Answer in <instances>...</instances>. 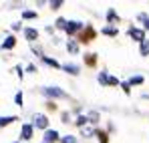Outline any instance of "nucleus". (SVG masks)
<instances>
[{"label": "nucleus", "mask_w": 149, "mask_h": 143, "mask_svg": "<svg viewBox=\"0 0 149 143\" xmlns=\"http://www.w3.org/2000/svg\"><path fill=\"white\" fill-rule=\"evenodd\" d=\"M81 28H83V24L77 22V20H71V22L65 24V30H67V32H77V30H81Z\"/></svg>", "instance_id": "nucleus-1"}, {"label": "nucleus", "mask_w": 149, "mask_h": 143, "mask_svg": "<svg viewBox=\"0 0 149 143\" xmlns=\"http://www.w3.org/2000/svg\"><path fill=\"white\" fill-rule=\"evenodd\" d=\"M45 93L50 97H67L65 91H61V89H56V87H49V89H45Z\"/></svg>", "instance_id": "nucleus-2"}, {"label": "nucleus", "mask_w": 149, "mask_h": 143, "mask_svg": "<svg viewBox=\"0 0 149 143\" xmlns=\"http://www.w3.org/2000/svg\"><path fill=\"white\" fill-rule=\"evenodd\" d=\"M129 34H131L135 40H141V43L145 40V32H143V30H139V28H131V30H129Z\"/></svg>", "instance_id": "nucleus-3"}, {"label": "nucleus", "mask_w": 149, "mask_h": 143, "mask_svg": "<svg viewBox=\"0 0 149 143\" xmlns=\"http://www.w3.org/2000/svg\"><path fill=\"white\" fill-rule=\"evenodd\" d=\"M34 125L45 129V127L49 125V121H47V117H45V115H34Z\"/></svg>", "instance_id": "nucleus-4"}, {"label": "nucleus", "mask_w": 149, "mask_h": 143, "mask_svg": "<svg viewBox=\"0 0 149 143\" xmlns=\"http://www.w3.org/2000/svg\"><path fill=\"white\" fill-rule=\"evenodd\" d=\"M56 139H58V133H56L54 129H52V131H47V133H45V141H47V143L56 141Z\"/></svg>", "instance_id": "nucleus-5"}, {"label": "nucleus", "mask_w": 149, "mask_h": 143, "mask_svg": "<svg viewBox=\"0 0 149 143\" xmlns=\"http://www.w3.org/2000/svg\"><path fill=\"white\" fill-rule=\"evenodd\" d=\"M32 137V127L30 125H22V139H30Z\"/></svg>", "instance_id": "nucleus-6"}, {"label": "nucleus", "mask_w": 149, "mask_h": 143, "mask_svg": "<svg viewBox=\"0 0 149 143\" xmlns=\"http://www.w3.org/2000/svg\"><path fill=\"white\" fill-rule=\"evenodd\" d=\"M24 34H26V38H28V40H34V38L38 36V32H36L34 28H26V30H24Z\"/></svg>", "instance_id": "nucleus-7"}, {"label": "nucleus", "mask_w": 149, "mask_h": 143, "mask_svg": "<svg viewBox=\"0 0 149 143\" xmlns=\"http://www.w3.org/2000/svg\"><path fill=\"white\" fill-rule=\"evenodd\" d=\"M65 71L71 73V75H77V73H79V67H77V65H65Z\"/></svg>", "instance_id": "nucleus-8"}, {"label": "nucleus", "mask_w": 149, "mask_h": 143, "mask_svg": "<svg viewBox=\"0 0 149 143\" xmlns=\"http://www.w3.org/2000/svg\"><path fill=\"white\" fill-rule=\"evenodd\" d=\"M141 54H143V57L149 54V40H143V43H141Z\"/></svg>", "instance_id": "nucleus-9"}, {"label": "nucleus", "mask_w": 149, "mask_h": 143, "mask_svg": "<svg viewBox=\"0 0 149 143\" xmlns=\"http://www.w3.org/2000/svg\"><path fill=\"white\" fill-rule=\"evenodd\" d=\"M14 43H16V40H14L12 36H8V38L2 43V47H4V48H12V47H14Z\"/></svg>", "instance_id": "nucleus-10"}, {"label": "nucleus", "mask_w": 149, "mask_h": 143, "mask_svg": "<svg viewBox=\"0 0 149 143\" xmlns=\"http://www.w3.org/2000/svg\"><path fill=\"white\" fill-rule=\"evenodd\" d=\"M12 121H16L14 117H0V127L2 125H8V123H12Z\"/></svg>", "instance_id": "nucleus-11"}, {"label": "nucleus", "mask_w": 149, "mask_h": 143, "mask_svg": "<svg viewBox=\"0 0 149 143\" xmlns=\"http://www.w3.org/2000/svg\"><path fill=\"white\" fill-rule=\"evenodd\" d=\"M103 32H105V34H117V28H113V26H107V28H103Z\"/></svg>", "instance_id": "nucleus-12"}, {"label": "nucleus", "mask_w": 149, "mask_h": 143, "mask_svg": "<svg viewBox=\"0 0 149 143\" xmlns=\"http://www.w3.org/2000/svg\"><path fill=\"white\" fill-rule=\"evenodd\" d=\"M67 48H69V50H71V52H77V43H73V40H71V43H69V45H67Z\"/></svg>", "instance_id": "nucleus-13"}, {"label": "nucleus", "mask_w": 149, "mask_h": 143, "mask_svg": "<svg viewBox=\"0 0 149 143\" xmlns=\"http://www.w3.org/2000/svg\"><path fill=\"white\" fill-rule=\"evenodd\" d=\"M139 83H143L141 77H131V85H139Z\"/></svg>", "instance_id": "nucleus-14"}, {"label": "nucleus", "mask_w": 149, "mask_h": 143, "mask_svg": "<svg viewBox=\"0 0 149 143\" xmlns=\"http://www.w3.org/2000/svg\"><path fill=\"white\" fill-rule=\"evenodd\" d=\"M107 18H109V20H115V18H117L115 10H109V12H107Z\"/></svg>", "instance_id": "nucleus-15"}, {"label": "nucleus", "mask_w": 149, "mask_h": 143, "mask_svg": "<svg viewBox=\"0 0 149 143\" xmlns=\"http://www.w3.org/2000/svg\"><path fill=\"white\" fill-rule=\"evenodd\" d=\"M45 63H47V65H52V67H56V61H52V59H49V57H45Z\"/></svg>", "instance_id": "nucleus-16"}, {"label": "nucleus", "mask_w": 149, "mask_h": 143, "mask_svg": "<svg viewBox=\"0 0 149 143\" xmlns=\"http://www.w3.org/2000/svg\"><path fill=\"white\" fill-rule=\"evenodd\" d=\"M63 143H74V137H71V135H67V137L63 139Z\"/></svg>", "instance_id": "nucleus-17"}, {"label": "nucleus", "mask_w": 149, "mask_h": 143, "mask_svg": "<svg viewBox=\"0 0 149 143\" xmlns=\"http://www.w3.org/2000/svg\"><path fill=\"white\" fill-rule=\"evenodd\" d=\"M36 16V12H24V18H34Z\"/></svg>", "instance_id": "nucleus-18"}, {"label": "nucleus", "mask_w": 149, "mask_h": 143, "mask_svg": "<svg viewBox=\"0 0 149 143\" xmlns=\"http://www.w3.org/2000/svg\"><path fill=\"white\" fill-rule=\"evenodd\" d=\"M83 123H87V117H79L77 119V125H83Z\"/></svg>", "instance_id": "nucleus-19"}, {"label": "nucleus", "mask_w": 149, "mask_h": 143, "mask_svg": "<svg viewBox=\"0 0 149 143\" xmlns=\"http://www.w3.org/2000/svg\"><path fill=\"white\" fill-rule=\"evenodd\" d=\"M99 139H101V143H107V135H105V133H101Z\"/></svg>", "instance_id": "nucleus-20"}, {"label": "nucleus", "mask_w": 149, "mask_h": 143, "mask_svg": "<svg viewBox=\"0 0 149 143\" xmlns=\"http://www.w3.org/2000/svg\"><path fill=\"white\" fill-rule=\"evenodd\" d=\"M61 4H63V2H61V0H56V2H52V4H50V6H52V8H58V6H61Z\"/></svg>", "instance_id": "nucleus-21"}, {"label": "nucleus", "mask_w": 149, "mask_h": 143, "mask_svg": "<svg viewBox=\"0 0 149 143\" xmlns=\"http://www.w3.org/2000/svg\"><path fill=\"white\" fill-rule=\"evenodd\" d=\"M83 135H93V129H83Z\"/></svg>", "instance_id": "nucleus-22"}, {"label": "nucleus", "mask_w": 149, "mask_h": 143, "mask_svg": "<svg viewBox=\"0 0 149 143\" xmlns=\"http://www.w3.org/2000/svg\"><path fill=\"white\" fill-rule=\"evenodd\" d=\"M16 103H18V105H22V95H20V93L16 95Z\"/></svg>", "instance_id": "nucleus-23"}, {"label": "nucleus", "mask_w": 149, "mask_h": 143, "mask_svg": "<svg viewBox=\"0 0 149 143\" xmlns=\"http://www.w3.org/2000/svg\"><path fill=\"white\" fill-rule=\"evenodd\" d=\"M145 28H149V20H147V22H145Z\"/></svg>", "instance_id": "nucleus-24"}]
</instances>
